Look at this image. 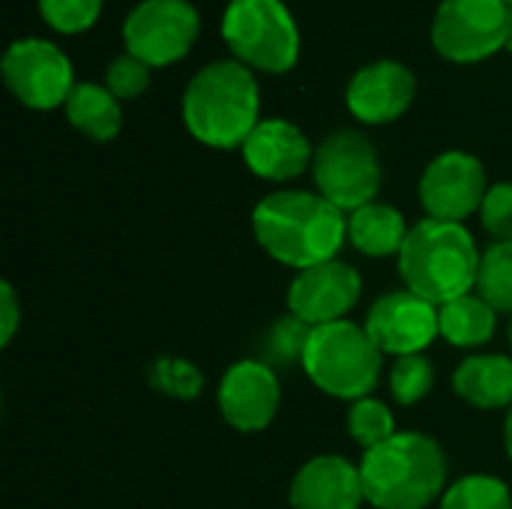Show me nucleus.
I'll use <instances>...</instances> for the list:
<instances>
[{"label": "nucleus", "mask_w": 512, "mask_h": 509, "mask_svg": "<svg viewBox=\"0 0 512 509\" xmlns=\"http://www.w3.org/2000/svg\"><path fill=\"white\" fill-rule=\"evenodd\" d=\"M309 333L312 327L303 324L300 318L288 315L282 318L279 324L270 327L267 339L261 342V351H264V363L267 366H291V363H303V351H306V342H309Z\"/></svg>", "instance_id": "nucleus-26"}, {"label": "nucleus", "mask_w": 512, "mask_h": 509, "mask_svg": "<svg viewBox=\"0 0 512 509\" xmlns=\"http://www.w3.org/2000/svg\"><path fill=\"white\" fill-rule=\"evenodd\" d=\"M435 387V369L423 354L399 357L390 369V393L399 405L423 402Z\"/></svg>", "instance_id": "nucleus-25"}, {"label": "nucleus", "mask_w": 512, "mask_h": 509, "mask_svg": "<svg viewBox=\"0 0 512 509\" xmlns=\"http://www.w3.org/2000/svg\"><path fill=\"white\" fill-rule=\"evenodd\" d=\"M477 294L495 309L512 312V240L492 243L480 258Z\"/></svg>", "instance_id": "nucleus-22"}, {"label": "nucleus", "mask_w": 512, "mask_h": 509, "mask_svg": "<svg viewBox=\"0 0 512 509\" xmlns=\"http://www.w3.org/2000/svg\"><path fill=\"white\" fill-rule=\"evenodd\" d=\"M417 78L399 60H375L354 72L345 90V102L360 123L381 126L402 117L414 99Z\"/></svg>", "instance_id": "nucleus-15"}, {"label": "nucleus", "mask_w": 512, "mask_h": 509, "mask_svg": "<svg viewBox=\"0 0 512 509\" xmlns=\"http://www.w3.org/2000/svg\"><path fill=\"white\" fill-rule=\"evenodd\" d=\"M486 192V168L465 150L435 156L420 177V204L429 219L441 222H465L483 207Z\"/></svg>", "instance_id": "nucleus-11"}, {"label": "nucleus", "mask_w": 512, "mask_h": 509, "mask_svg": "<svg viewBox=\"0 0 512 509\" xmlns=\"http://www.w3.org/2000/svg\"><path fill=\"white\" fill-rule=\"evenodd\" d=\"M348 432H351L354 444H360L363 450H375L396 435V417L384 402L366 396V399L351 402Z\"/></svg>", "instance_id": "nucleus-24"}, {"label": "nucleus", "mask_w": 512, "mask_h": 509, "mask_svg": "<svg viewBox=\"0 0 512 509\" xmlns=\"http://www.w3.org/2000/svg\"><path fill=\"white\" fill-rule=\"evenodd\" d=\"M363 495L375 509H426L447 483V459L423 432H396L360 462Z\"/></svg>", "instance_id": "nucleus-4"}, {"label": "nucleus", "mask_w": 512, "mask_h": 509, "mask_svg": "<svg viewBox=\"0 0 512 509\" xmlns=\"http://www.w3.org/2000/svg\"><path fill=\"white\" fill-rule=\"evenodd\" d=\"M201 30V15L189 0H141L123 21L126 51L147 66H168L186 57Z\"/></svg>", "instance_id": "nucleus-9"}, {"label": "nucleus", "mask_w": 512, "mask_h": 509, "mask_svg": "<svg viewBox=\"0 0 512 509\" xmlns=\"http://www.w3.org/2000/svg\"><path fill=\"white\" fill-rule=\"evenodd\" d=\"M441 509H512V495L498 477L468 474L444 492Z\"/></svg>", "instance_id": "nucleus-23"}, {"label": "nucleus", "mask_w": 512, "mask_h": 509, "mask_svg": "<svg viewBox=\"0 0 512 509\" xmlns=\"http://www.w3.org/2000/svg\"><path fill=\"white\" fill-rule=\"evenodd\" d=\"M261 93L252 69L240 60H213L201 66L183 93V123L207 147H243L261 123Z\"/></svg>", "instance_id": "nucleus-2"}, {"label": "nucleus", "mask_w": 512, "mask_h": 509, "mask_svg": "<svg viewBox=\"0 0 512 509\" xmlns=\"http://www.w3.org/2000/svg\"><path fill=\"white\" fill-rule=\"evenodd\" d=\"M480 249L465 222L420 219L411 225L399 252V273L405 288L432 306H444L477 291Z\"/></svg>", "instance_id": "nucleus-3"}, {"label": "nucleus", "mask_w": 512, "mask_h": 509, "mask_svg": "<svg viewBox=\"0 0 512 509\" xmlns=\"http://www.w3.org/2000/svg\"><path fill=\"white\" fill-rule=\"evenodd\" d=\"M363 327H366L369 339L378 345V351L393 354L396 360L423 354L441 336L438 306H432L429 300L417 297L408 288L375 300Z\"/></svg>", "instance_id": "nucleus-12"}, {"label": "nucleus", "mask_w": 512, "mask_h": 509, "mask_svg": "<svg viewBox=\"0 0 512 509\" xmlns=\"http://www.w3.org/2000/svg\"><path fill=\"white\" fill-rule=\"evenodd\" d=\"M512 9L504 0H441L432 21L435 48L456 63H474L507 45Z\"/></svg>", "instance_id": "nucleus-8"}, {"label": "nucleus", "mask_w": 512, "mask_h": 509, "mask_svg": "<svg viewBox=\"0 0 512 509\" xmlns=\"http://www.w3.org/2000/svg\"><path fill=\"white\" fill-rule=\"evenodd\" d=\"M453 390L480 411H498L512 405V357L474 354L462 360L453 375Z\"/></svg>", "instance_id": "nucleus-18"}, {"label": "nucleus", "mask_w": 512, "mask_h": 509, "mask_svg": "<svg viewBox=\"0 0 512 509\" xmlns=\"http://www.w3.org/2000/svg\"><path fill=\"white\" fill-rule=\"evenodd\" d=\"M39 12L54 30L81 33L99 18L102 0H39Z\"/></svg>", "instance_id": "nucleus-27"}, {"label": "nucleus", "mask_w": 512, "mask_h": 509, "mask_svg": "<svg viewBox=\"0 0 512 509\" xmlns=\"http://www.w3.org/2000/svg\"><path fill=\"white\" fill-rule=\"evenodd\" d=\"M222 36L234 60L264 72H288L300 57V30L282 0H228Z\"/></svg>", "instance_id": "nucleus-6"}, {"label": "nucleus", "mask_w": 512, "mask_h": 509, "mask_svg": "<svg viewBox=\"0 0 512 509\" xmlns=\"http://www.w3.org/2000/svg\"><path fill=\"white\" fill-rule=\"evenodd\" d=\"M243 159L252 174L282 183L300 177L315 159V153L309 147V138L294 123L270 117L261 120L243 141Z\"/></svg>", "instance_id": "nucleus-17"}, {"label": "nucleus", "mask_w": 512, "mask_h": 509, "mask_svg": "<svg viewBox=\"0 0 512 509\" xmlns=\"http://www.w3.org/2000/svg\"><path fill=\"white\" fill-rule=\"evenodd\" d=\"M510 345H512V324H510Z\"/></svg>", "instance_id": "nucleus-35"}, {"label": "nucleus", "mask_w": 512, "mask_h": 509, "mask_svg": "<svg viewBox=\"0 0 512 509\" xmlns=\"http://www.w3.org/2000/svg\"><path fill=\"white\" fill-rule=\"evenodd\" d=\"M381 363L384 354L369 339L366 327L345 318L336 324L312 327L300 366L321 393L357 402L378 387Z\"/></svg>", "instance_id": "nucleus-5"}, {"label": "nucleus", "mask_w": 512, "mask_h": 509, "mask_svg": "<svg viewBox=\"0 0 512 509\" xmlns=\"http://www.w3.org/2000/svg\"><path fill=\"white\" fill-rule=\"evenodd\" d=\"M150 84V66L135 57V54H120L108 63L105 69V87L117 96V99H132L138 93H144Z\"/></svg>", "instance_id": "nucleus-28"}, {"label": "nucleus", "mask_w": 512, "mask_h": 509, "mask_svg": "<svg viewBox=\"0 0 512 509\" xmlns=\"http://www.w3.org/2000/svg\"><path fill=\"white\" fill-rule=\"evenodd\" d=\"M408 222L405 216L381 201H372L354 213H348V240L354 243L357 252L369 258H387L402 252L405 237H408Z\"/></svg>", "instance_id": "nucleus-19"}, {"label": "nucleus", "mask_w": 512, "mask_h": 509, "mask_svg": "<svg viewBox=\"0 0 512 509\" xmlns=\"http://www.w3.org/2000/svg\"><path fill=\"white\" fill-rule=\"evenodd\" d=\"M3 81L18 102L36 111L66 105L75 75L69 57L48 39H15L3 54Z\"/></svg>", "instance_id": "nucleus-10"}, {"label": "nucleus", "mask_w": 512, "mask_h": 509, "mask_svg": "<svg viewBox=\"0 0 512 509\" xmlns=\"http://www.w3.org/2000/svg\"><path fill=\"white\" fill-rule=\"evenodd\" d=\"M252 231L273 261L300 273L339 255L348 240V216L318 192L282 189L255 204Z\"/></svg>", "instance_id": "nucleus-1"}, {"label": "nucleus", "mask_w": 512, "mask_h": 509, "mask_svg": "<svg viewBox=\"0 0 512 509\" xmlns=\"http://www.w3.org/2000/svg\"><path fill=\"white\" fill-rule=\"evenodd\" d=\"M66 120L93 141H111L123 126L120 99L108 87L81 81L66 99Z\"/></svg>", "instance_id": "nucleus-20"}, {"label": "nucleus", "mask_w": 512, "mask_h": 509, "mask_svg": "<svg viewBox=\"0 0 512 509\" xmlns=\"http://www.w3.org/2000/svg\"><path fill=\"white\" fill-rule=\"evenodd\" d=\"M153 384H156L159 390H168V393H174V396L189 399V396H198V393H201L204 378H201V372H198L192 363H186V360H159V363H156Z\"/></svg>", "instance_id": "nucleus-30"}, {"label": "nucleus", "mask_w": 512, "mask_h": 509, "mask_svg": "<svg viewBox=\"0 0 512 509\" xmlns=\"http://www.w3.org/2000/svg\"><path fill=\"white\" fill-rule=\"evenodd\" d=\"M483 228L495 237V243L512 240V183L489 186L483 207H480Z\"/></svg>", "instance_id": "nucleus-29"}, {"label": "nucleus", "mask_w": 512, "mask_h": 509, "mask_svg": "<svg viewBox=\"0 0 512 509\" xmlns=\"http://www.w3.org/2000/svg\"><path fill=\"white\" fill-rule=\"evenodd\" d=\"M288 498L294 509H360L366 501L360 465L333 453L315 456L297 471Z\"/></svg>", "instance_id": "nucleus-16"}, {"label": "nucleus", "mask_w": 512, "mask_h": 509, "mask_svg": "<svg viewBox=\"0 0 512 509\" xmlns=\"http://www.w3.org/2000/svg\"><path fill=\"white\" fill-rule=\"evenodd\" d=\"M504 3H507V6H510V9H512V0H504Z\"/></svg>", "instance_id": "nucleus-34"}, {"label": "nucleus", "mask_w": 512, "mask_h": 509, "mask_svg": "<svg viewBox=\"0 0 512 509\" xmlns=\"http://www.w3.org/2000/svg\"><path fill=\"white\" fill-rule=\"evenodd\" d=\"M507 48H510V54H512V27H510V36H507Z\"/></svg>", "instance_id": "nucleus-33"}, {"label": "nucleus", "mask_w": 512, "mask_h": 509, "mask_svg": "<svg viewBox=\"0 0 512 509\" xmlns=\"http://www.w3.org/2000/svg\"><path fill=\"white\" fill-rule=\"evenodd\" d=\"M0 300H3V309H0V312H3V315H0V321H3L0 345H9L12 336H15V330H18V300H15V291H12L9 282L0 285Z\"/></svg>", "instance_id": "nucleus-31"}, {"label": "nucleus", "mask_w": 512, "mask_h": 509, "mask_svg": "<svg viewBox=\"0 0 512 509\" xmlns=\"http://www.w3.org/2000/svg\"><path fill=\"white\" fill-rule=\"evenodd\" d=\"M360 294V273L351 264L333 258L294 276L288 288V312L309 327H324L345 321V315L360 303Z\"/></svg>", "instance_id": "nucleus-13"}, {"label": "nucleus", "mask_w": 512, "mask_h": 509, "mask_svg": "<svg viewBox=\"0 0 512 509\" xmlns=\"http://www.w3.org/2000/svg\"><path fill=\"white\" fill-rule=\"evenodd\" d=\"M312 177L318 195H324L342 213H354L375 201L384 174L375 144L360 129H336L318 144Z\"/></svg>", "instance_id": "nucleus-7"}, {"label": "nucleus", "mask_w": 512, "mask_h": 509, "mask_svg": "<svg viewBox=\"0 0 512 509\" xmlns=\"http://www.w3.org/2000/svg\"><path fill=\"white\" fill-rule=\"evenodd\" d=\"M504 447H507V456L512 459V405L507 408V420H504Z\"/></svg>", "instance_id": "nucleus-32"}, {"label": "nucleus", "mask_w": 512, "mask_h": 509, "mask_svg": "<svg viewBox=\"0 0 512 509\" xmlns=\"http://www.w3.org/2000/svg\"><path fill=\"white\" fill-rule=\"evenodd\" d=\"M282 402L276 369L264 360L234 363L219 384V414L237 432H261L273 423Z\"/></svg>", "instance_id": "nucleus-14"}, {"label": "nucleus", "mask_w": 512, "mask_h": 509, "mask_svg": "<svg viewBox=\"0 0 512 509\" xmlns=\"http://www.w3.org/2000/svg\"><path fill=\"white\" fill-rule=\"evenodd\" d=\"M438 330L456 348H480L498 330V312L474 291L438 306Z\"/></svg>", "instance_id": "nucleus-21"}]
</instances>
